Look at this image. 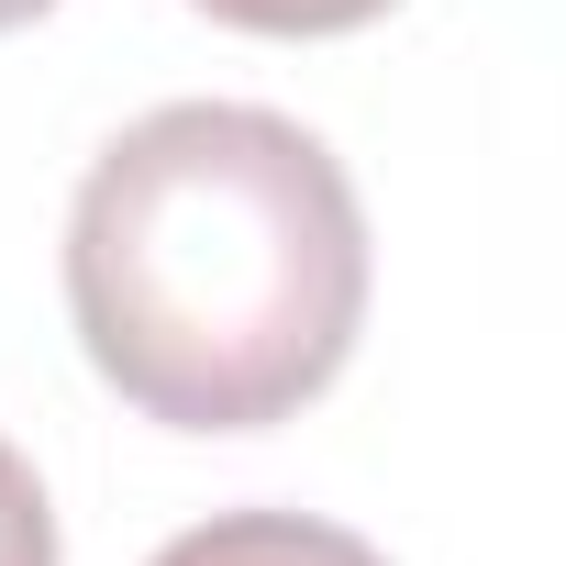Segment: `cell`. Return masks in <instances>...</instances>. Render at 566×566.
Masks as SVG:
<instances>
[{
    "label": "cell",
    "mask_w": 566,
    "mask_h": 566,
    "mask_svg": "<svg viewBox=\"0 0 566 566\" xmlns=\"http://www.w3.org/2000/svg\"><path fill=\"white\" fill-rule=\"evenodd\" d=\"M56 0H0V34H23V23H45Z\"/></svg>",
    "instance_id": "5b68a950"
},
{
    "label": "cell",
    "mask_w": 566,
    "mask_h": 566,
    "mask_svg": "<svg viewBox=\"0 0 566 566\" xmlns=\"http://www.w3.org/2000/svg\"><path fill=\"white\" fill-rule=\"evenodd\" d=\"M156 566H389V555L312 511H211L178 544H156Z\"/></svg>",
    "instance_id": "7a4b0ae2"
},
{
    "label": "cell",
    "mask_w": 566,
    "mask_h": 566,
    "mask_svg": "<svg viewBox=\"0 0 566 566\" xmlns=\"http://www.w3.org/2000/svg\"><path fill=\"white\" fill-rule=\"evenodd\" d=\"M67 323L101 389L167 433L290 422L367 323L345 156L266 101H167L123 123L67 211Z\"/></svg>",
    "instance_id": "6da1fadb"
},
{
    "label": "cell",
    "mask_w": 566,
    "mask_h": 566,
    "mask_svg": "<svg viewBox=\"0 0 566 566\" xmlns=\"http://www.w3.org/2000/svg\"><path fill=\"white\" fill-rule=\"evenodd\" d=\"M0 566H56V500L12 444H0Z\"/></svg>",
    "instance_id": "277c9868"
},
{
    "label": "cell",
    "mask_w": 566,
    "mask_h": 566,
    "mask_svg": "<svg viewBox=\"0 0 566 566\" xmlns=\"http://www.w3.org/2000/svg\"><path fill=\"white\" fill-rule=\"evenodd\" d=\"M211 23H233V34H356V23H378V12H400V0H200Z\"/></svg>",
    "instance_id": "3957f363"
}]
</instances>
